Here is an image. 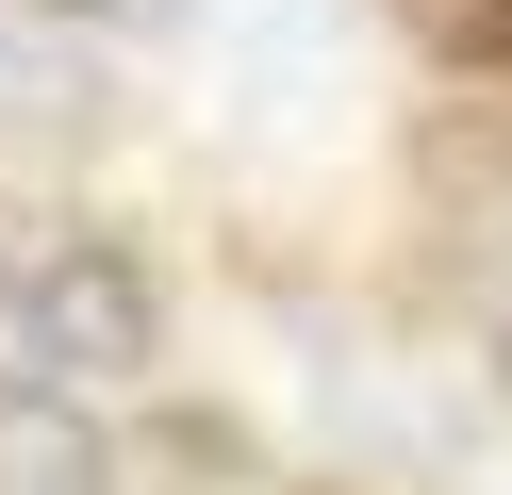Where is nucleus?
<instances>
[{
    "label": "nucleus",
    "mask_w": 512,
    "mask_h": 495,
    "mask_svg": "<svg viewBox=\"0 0 512 495\" xmlns=\"http://www.w3.org/2000/svg\"><path fill=\"white\" fill-rule=\"evenodd\" d=\"M17 347H34L50 380H133L149 363V281L116 248H50L34 281H17Z\"/></svg>",
    "instance_id": "nucleus-1"
},
{
    "label": "nucleus",
    "mask_w": 512,
    "mask_h": 495,
    "mask_svg": "<svg viewBox=\"0 0 512 495\" xmlns=\"http://www.w3.org/2000/svg\"><path fill=\"white\" fill-rule=\"evenodd\" d=\"M463 297H479V347H496V396H512V165H496V198L463 215Z\"/></svg>",
    "instance_id": "nucleus-3"
},
{
    "label": "nucleus",
    "mask_w": 512,
    "mask_h": 495,
    "mask_svg": "<svg viewBox=\"0 0 512 495\" xmlns=\"http://www.w3.org/2000/svg\"><path fill=\"white\" fill-rule=\"evenodd\" d=\"M0 495H116V446L67 380H17L0 396Z\"/></svg>",
    "instance_id": "nucleus-2"
},
{
    "label": "nucleus",
    "mask_w": 512,
    "mask_h": 495,
    "mask_svg": "<svg viewBox=\"0 0 512 495\" xmlns=\"http://www.w3.org/2000/svg\"><path fill=\"white\" fill-rule=\"evenodd\" d=\"M17 17H67V33H149V17H182V0H17Z\"/></svg>",
    "instance_id": "nucleus-5"
},
{
    "label": "nucleus",
    "mask_w": 512,
    "mask_h": 495,
    "mask_svg": "<svg viewBox=\"0 0 512 495\" xmlns=\"http://www.w3.org/2000/svg\"><path fill=\"white\" fill-rule=\"evenodd\" d=\"M413 33H430L446 66H479V50H512V0H397Z\"/></svg>",
    "instance_id": "nucleus-4"
}]
</instances>
